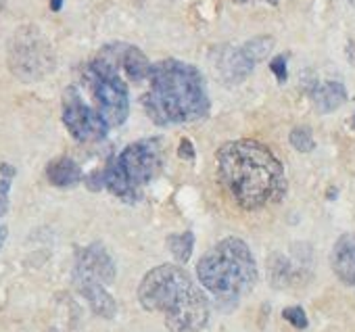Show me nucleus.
Wrapping results in <instances>:
<instances>
[{
	"mask_svg": "<svg viewBox=\"0 0 355 332\" xmlns=\"http://www.w3.org/2000/svg\"><path fill=\"white\" fill-rule=\"evenodd\" d=\"M311 101L320 113H332L347 103V88L340 82H324L311 90Z\"/></svg>",
	"mask_w": 355,
	"mask_h": 332,
	"instance_id": "15",
	"label": "nucleus"
},
{
	"mask_svg": "<svg viewBox=\"0 0 355 332\" xmlns=\"http://www.w3.org/2000/svg\"><path fill=\"white\" fill-rule=\"evenodd\" d=\"M0 172H3L7 178H13L15 176V170L11 168V165H7V163H3V165H0Z\"/></svg>",
	"mask_w": 355,
	"mask_h": 332,
	"instance_id": "26",
	"label": "nucleus"
},
{
	"mask_svg": "<svg viewBox=\"0 0 355 332\" xmlns=\"http://www.w3.org/2000/svg\"><path fill=\"white\" fill-rule=\"evenodd\" d=\"M84 84L94 101L92 107L101 113L109 128H117L128 119L130 96L121 73L94 59L84 71Z\"/></svg>",
	"mask_w": 355,
	"mask_h": 332,
	"instance_id": "6",
	"label": "nucleus"
},
{
	"mask_svg": "<svg viewBox=\"0 0 355 332\" xmlns=\"http://www.w3.org/2000/svg\"><path fill=\"white\" fill-rule=\"evenodd\" d=\"M53 65L49 44L32 32H21L11 46V67L24 80L42 78Z\"/></svg>",
	"mask_w": 355,
	"mask_h": 332,
	"instance_id": "8",
	"label": "nucleus"
},
{
	"mask_svg": "<svg viewBox=\"0 0 355 332\" xmlns=\"http://www.w3.org/2000/svg\"><path fill=\"white\" fill-rule=\"evenodd\" d=\"M167 249L178 263H187L193 255V249H195V234L182 232V234L167 236Z\"/></svg>",
	"mask_w": 355,
	"mask_h": 332,
	"instance_id": "16",
	"label": "nucleus"
},
{
	"mask_svg": "<svg viewBox=\"0 0 355 332\" xmlns=\"http://www.w3.org/2000/svg\"><path fill=\"white\" fill-rule=\"evenodd\" d=\"M272 49H274V38L272 36H257V38H251V40H247L245 44H243V51H245V55L251 59V63H261L263 59H268L270 57V53H272Z\"/></svg>",
	"mask_w": 355,
	"mask_h": 332,
	"instance_id": "18",
	"label": "nucleus"
},
{
	"mask_svg": "<svg viewBox=\"0 0 355 332\" xmlns=\"http://www.w3.org/2000/svg\"><path fill=\"white\" fill-rule=\"evenodd\" d=\"M234 3L239 5H247V3H268V5H272V7H276L278 5V0H234Z\"/></svg>",
	"mask_w": 355,
	"mask_h": 332,
	"instance_id": "25",
	"label": "nucleus"
},
{
	"mask_svg": "<svg viewBox=\"0 0 355 332\" xmlns=\"http://www.w3.org/2000/svg\"><path fill=\"white\" fill-rule=\"evenodd\" d=\"M61 7H63V0H51V9L57 13V11H61Z\"/></svg>",
	"mask_w": 355,
	"mask_h": 332,
	"instance_id": "27",
	"label": "nucleus"
},
{
	"mask_svg": "<svg viewBox=\"0 0 355 332\" xmlns=\"http://www.w3.org/2000/svg\"><path fill=\"white\" fill-rule=\"evenodd\" d=\"M282 317H284L286 322H291V324H293L295 328H299V330L307 328V315H305L303 307H299V305L286 307V309L282 311Z\"/></svg>",
	"mask_w": 355,
	"mask_h": 332,
	"instance_id": "20",
	"label": "nucleus"
},
{
	"mask_svg": "<svg viewBox=\"0 0 355 332\" xmlns=\"http://www.w3.org/2000/svg\"><path fill=\"white\" fill-rule=\"evenodd\" d=\"M73 278L111 284L115 280V261L101 243H94L78 253Z\"/></svg>",
	"mask_w": 355,
	"mask_h": 332,
	"instance_id": "10",
	"label": "nucleus"
},
{
	"mask_svg": "<svg viewBox=\"0 0 355 332\" xmlns=\"http://www.w3.org/2000/svg\"><path fill=\"white\" fill-rule=\"evenodd\" d=\"M5 238H7V224H5V213L0 211V249L5 245Z\"/></svg>",
	"mask_w": 355,
	"mask_h": 332,
	"instance_id": "24",
	"label": "nucleus"
},
{
	"mask_svg": "<svg viewBox=\"0 0 355 332\" xmlns=\"http://www.w3.org/2000/svg\"><path fill=\"white\" fill-rule=\"evenodd\" d=\"M63 123L78 142H98L109 132V125L101 113L88 105L73 86L63 92Z\"/></svg>",
	"mask_w": 355,
	"mask_h": 332,
	"instance_id": "7",
	"label": "nucleus"
},
{
	"mask_svg": "<svg viewBox=\"0 0 355 332\" xmlns=\"http://www.w3.org/2000/svg\"><path fill=\"white\" fill-rule=\"evenodd\" d=\"M138 301L146 311H161L169 332H201L209 322L205 292L173 263L146 272L138 286Z\"/></svg>",
	"mask_w": 355,
	"mask_h": 332,
	"instance_id": "3",
	"label": "nucleus"
},
{
	"mask_svg": "<svg viewBox=\"0 0 355 332\" xmlns=\"http://www.w3.org/2000/svg\"><path fill=\"white\" fill-rule=\"evenodd\" d=\"M291 144L299 150V152H309L315 148V140L311 136V132L307 128H295L288 136Z\"/></svg>",
	"mask_w": 355,
	"mask_h": 332,
	"instance_id": "19",
	"label": "nucleus"
},
{
	"mask_svg": "<svg viewBox=\"0 0 355 332\" xmlns=\"http://www.w3.org/2000/svg\"><path fill=\"white\" fill-rule=\"evenodd\" d=\"M178 157L184 159V161H193V159L197 157L195 144H193L189 138H182V140H180V148H178Z\"/></svg>",
	"mask_w": 355,
	"mask_h": 332,
	"instance_id": "22",
	"label": "nucleus"
},
{
	"mask_svg": "<svg viewBox=\"0 0 355 332\" xmlns=\"http://www.w3.org/2000/svg\"><path fill=\"white\" fill-rule=\"evenodd\" d=\"M349 55H351V59H353V63H355V40L349 44Z\"/></svg>",
	"mask_w": 355,
	"mask_h": 332,
	"instance_id": "28",
	"label": "nucleus"
},
{
	"mask_svg": "<svg viewBox=\"0 0 355 332\" xmlns=\"http://www.w3.org/2000/svg\"><path fill=\"white\" fill-rule=\"evenodd\" d=\"M142 105L146 115L159 125L203 119L209 113L205 80L197 67L178 59H165L153 65Z\"/></svg>",
	"mask_w": 355,
	"mask_h": 332,
	"instance_id": "2",
	"label": "nucleus"
},
{
	"mask_svg": "<svg viewBox=\"0 0 355 332\" xmlns=\"http://www.w3.org/2000/svg\"><path fill=\"white\" fill-rule=\"evenodd\" d=\"M76 284H78V290L90 303V307H92V311L96 315H101L105 320L115 317L117 303L111 297V292H107V288H105L103 282H96V280H76Z\"/></svg>",
	"mask_w": 355,
	"mask_h": 332,
	"instance_id": "13",
	"label": "nucleus"
},
{
	"mask_svg": "<svg viewBox=\"0 0 355 332\" xmlns=\"http://www.w3.org/2000/svg\"><path fill=\"white\" fill-rule=\"evenodd\" d=\"M9 191H11V182L0 180V211H3L5 216L9 211Z\"/></svg>",
	"mask_w": 355,
	"mask_h": 332,
	"instance_id": "23",
	"label": "nucleus"
},
{
	"mask_svg": "<svg viewBox=\"0 0 355 332\" xmlns=\"http://www.w3.org/2000/svg\"><path fill=\"white\" fill-rule=\"evenodd\" d=\"M197 276L220 305H234L255 286L257 265L247 243L230 236L199 259Z\"/></svg>",
	"mask_w": 355,
	"mask_h": 332,
	"instance_id": "4",
	"label": "nucleus"
},
{
	"mask_svg": "<svg viewBox=\"0 0 355 332\" xmlns=\"http://www.w3.org/2000/svg\"><path fill=\"white\" fill-rule=\"evenodd\" d=\"M218 69L226 82L239 84L251 76V71L255 69V63H251V59L245 55L243 46L241 49H224L222 57L218 59Z\"/></svg>",
	"mask_w": 355,
	"mask_h": 332,
	"instance_id": "12",
	"label": "nucleus"
},
{
	"mask_svg": "<svg viewBox=\"0 0 355 332\" xmlns=\"http://www.w3.org/2000/svg\"><path fill=\"white\" fill-rule=\"evenodd\" d=\"M270 69H272V73L276 76V80H278L280 84H284V82H286L288 71H286V57H284V55L274 57V59H272V63H270Z\"/></svg>",
	"mask_w": 355,
	"mask_h": 332,
	"instance_id": "21",
	"label": "nucleus"
},
{
	"mask_svg": "<svg viewBox=\"0 0 355 332\" xmlns=\"http://www.w3.org/2000/svg\"><path fill=\"white\" fill-rule=\"evenodd\" d=\"M330 265L340 282L355 286V234L347 232L338 236L330 253Z\"/></svg>",
	"mask_w": 355,
	"mask_h": 332,
	"instance_id": "11",
	"label": "nucleus"
},
{
	"mask_svg": "<svg viewBox=\"0 0 355 332\" xmlns=\"http://www.w3.org/2000/svg\"><path fill=\"white\" fill-rule=\"evenodd\" d=\"M46 178L59 189L76 186L82 182V168L69 157H59L46 165Z\"/></svg>",
	"mask_w": 355,
	"mask_h": 332,
	"instance_id": "14",
	"label": "nucleus"
},
{
	"mask_svg": "<svg viewBox=\"0 0 355 332\" xmlns=\"http://www.w3.org/2000/svg\"><path fill=\"white\" fill-rule=\"evenodd\" d=\"M163 155L157 140H138L125 146L103 172V186L123 201H136L161 170Z\"/></svg>",
	"mask_w": 355,
	"mask_h": 332,
	"instance_id": "5",
	"label": "nucleus"
},
{
	"mask_svg": "<svg viewBox=\"0 0 355 332\" xmlns=\"http://www.w3.org/2000/svg\"><path fill=\"white\" fill-rule=\"evenodd\" d=\"M96 59L113 67L117 73H125L130 82H148V76L153 69L150 61L140 49L132 44H121V42L105 46Z\"/></svg>",
	"mask_w": 355,
	"mask_h": 332,
	"instance_id": "9",
	"label": "nucleus"
},
{
	"mask_svg": "<svg viewBox=\"0 0 355 332\" xmlns=\"http://www.w3.org/2000/svg\"><path fill=\"white\" fill-rule=\"evenodd\" d=\"M268 268H270V282L278 288L286 286L293 282V265L286 257L282 255H272L270 261H268Z\"/></svg>",
	"mask_w": 355,
	"mask_h": 332,
	"instance_id": "17",
	"label": "nucleus"
},
{
	"mask_svg": "<svg viewBox=\"0 0 355 332\" xmlns=\"http://www.w3.org/2000/svg\"><path fill=\"white\" fill-rule=\"evenodd\" d=\"M351 128H355V113H353V117H351Z\"/></svg>",
	"mask_w": 355,
	"mask_h": 332,
	"instance_id": "29",
	"label": "nucleus"
},
{
	"mask_svg": "<svg viewBox=\"0 0 355 332\" xmlns=\"http://www.w3.org/2000/svg\"><path fill=\"white\" fill-rule=\"evenodd\" d=\"M216 168L222 186L243 209L255 211L278 203L286 193L282 163L257 140L226 142L216 152Z\"/></svg>",
	"mask_w": 355,
	"mask_h": 332,
	"instance_id": "1",
	"label": "nucleus"
}]
</instances>
